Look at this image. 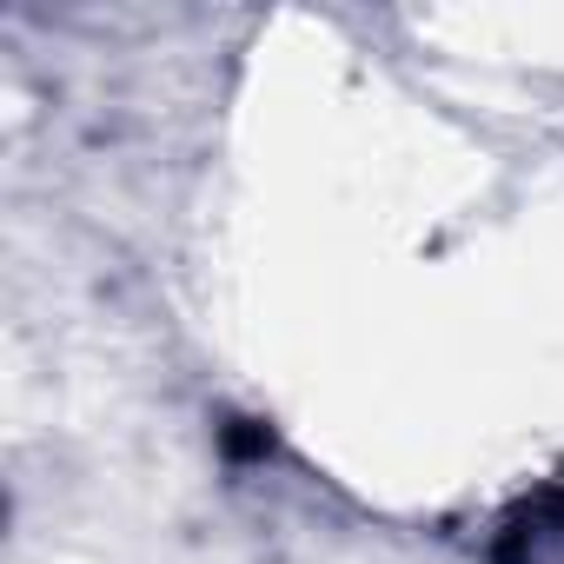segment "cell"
<instances>
[{
  "label": "cell",
  "mask_w": 564,
  "mask_h": 564,
  "mask_svg": "<svg viewBox=\"0 0 564 564\" xmlns=\"http://www.w3.org/2000/svg\"><path fill=\"white\" fill-rule=\"evenodd\" d=\"M219 452L239 458V465H246V458H272V432H265L259 419H226V425H219Z\"/></svg>",
  "instance_id": "6da1fadb"
}]
</instances>
